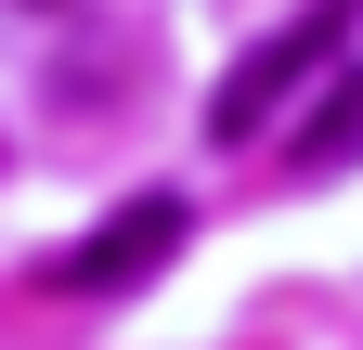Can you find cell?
Instances as JSON below:
<instances>
[{
  "instance_id": "6da1fadb",
  "label": "cell",
  "mask_w": 363,
  "mask_h": 350,
  "mask_svg": "<svg viewBox=\"0 0 363 350\" xmlns=\"http://www.w3.org/2000/svg\"><path fill=\"white\" fill-rule=\"evenodd\" d=\"M337 39H350V0H311V13H286L259 39V52L208 91V143H259L272 117H286V91H311V65H337Z\"/></svg>"
},
{
  "instance_id": "7a4b0ae2",
  "label": "cell",
  "mask_w": 363,
  "mask_h": 350,
  "mask_svg": "<svg viewBox=\"0 0 363 350\" xmlns=\"http://www.w3.org/2000/svg\"><path fill=\"white\" fill-rule=\"evenodd\" d=\"M182 247V195H143V208H104L65 259H52V298H117V286H143L156 259Z\"/></svg>"
},
{
  "instance_id": "3957f363",
  "label": "cell",
  "mask_w": 363,
  "mask_h": 350,
  "mask_svg": "<svg viewBox=\"0 0 363 350\" xmlns=\"http://www.w3.org/2000/svg\"><path fill=\"white\" fill-rule=\"evenodd\" d=\"M286 156H298V182H325V169H350V156H363V78H350V91H325V117H311Z\"/></svg>"
}]
</instances>
